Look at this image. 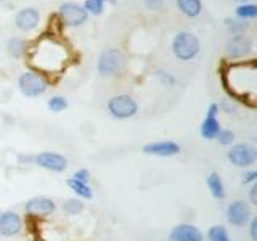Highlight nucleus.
Wrapping results in <instances>:
<instances>
[{"mask_svg": "<svg viewBox=\"0 0 257 241\" xmlns=\"http://www.w3.org/2000/svg\"><path fill=\"white\" fill-rule=\"evenodd\" d=\"M201 50L199 39L188 31H182L179 34H175L172 40V52L175 55V58H179L180 61H190L195 56H198Z\"/></svg>", "mask_w": 257, "mask_h": 241, "instance_id": "f257e3e1", "label": "nucleus"}, {"mask_svg": "<svg viewBox=\"0 0 257 241\" xmlns=\"http://www.w3.org/2000/svg\"><path fill=\"white\" fill-rule=\"evenodd\" d=\"M124 55L117 48H108L98 55L96 61V69L103 77H112L119 74L124 68Z\"/></svg>", "mask_w": 257, "mask_h": 241, "instance_id": "f03ea898", "label": "nucleus"}, {"mask_svg": "<svg viewBox=\"0 0 257 241\" xmlns=\"http://www.w3.org/2000/svg\"><path fill=\"white\" fill-rule=\"evenodd\" d=\"M18 87H20V92L24 96L36 98V96L45 93L48 87V80L45 79L44 74H40V72L28 71V72H23L18 77Z\"/></svg>", "mask_w": 257, "mask_h": 241, "instance_id": "7ed1b4c3", "label": "nucleus"}, {"mask_svg": "<svg viewBox=\"0 0 257 241\" xmlns=\"http://www.w3.org/2000/svg\"><path fill=\"white\" fill-rule=\"evenodd\" d=\"M108 111L112 117L116 119H128L134 117L139 111V103L135 101L134 96L127 93H120L109 98L108 101Z\"/></svg>", "mask_w": 257, "mask_h": 241, "instance_id": "20e7f679", "label": "nucleus"}, {"mask_svg": "<svg viewBox=\"0 0 257 241\" xmlns=\"http://www.w3.org/2000/svg\"><path fill=\"white\" fill-rule=\"evenodd\" d=\"M227 158L236 167H251L257 159V151L249 143H238L228 150Z\"/></svg>", "mask_w": 257, "mask_h": 241, "instance_id": "39448f33", "label": "nucleus"}, {"mask_svg": "<svg viewBox=\"0 0 257 241\" xmlns=\"http://www.w3.org/2000/svg\"><path fill=\"white\" fill-rule=\"evenodd\" d=\"M58 15L66 26H72V28L82 26L88 18V13L85 12V8L79 4H74V2L61 4L58 8Z\"/></svg>", "mask_w": 257, "mask_h": 241, "instance_id": "423d86ee", "label": "nucleus"}, {"mask_svg": "<svg viewBox=\"0 0 257 241\" xmlns=\"http://www.w3.org/2000/svg\"><path fill=\"white\" fill-rule=\"evenodd\" d=\"M251 52H252V40L244 34H235L228 39L227 45H225V53H227L230 60L246 58Z\"/></svg>", "mask_w": 257, "mask_h": 241, "instance_id": "0eeeda50", "label": "nucleus"}, {"mask_svg": "<svg viewBox=\"0 0 257 241\" xmlns=\"http://www.w3.org/2000/svg\"><path fill=\"white\" fill-rule=\"evenodd\" d=\"M32 163L45 169V171H52V172H63L68 167V159L58 155V153H52V151H44L40 155H36L32 158Z\"/></svg>", "mask_w": 257, "mask_h": 241, "instance_id": "6e6552de", "label": "nucleus"}, {"mask_svg": "<svg viewBox=\"0 0 257 241\" xmlns=\"http://www.w3.org/2000/svg\"><path fill=\"white\" fill-rule=\"evenodd\" d=\"M56 204L52 198H47V196H36V198H31L26 204H24V211L31 215H36V217H48L55 212Z\"/></svg>", "mask_w": 257, "mask_h": 241, "instance_id": "1a4fd4ad", "label": "nucleus"}, {"mask_svg": "<svg viewBox=\"0 0 257 241\" xmlns=\"http://www.w3.org/2000/svg\"><path fill=\"white\" fill-rule=\"evenodd\" d=\"M251 219H252L251 207H249L247 203H244V201H233V203L227 207V220L231 225H235V227L246 225Z\"/></svg>", "mask_w": 257, "mask_h": 241, "instance_id": "9d476101", "label": "nucleus"}, {"mask_svg": "<svg viewBox=\"0 0 257 241\" xmlns=\"http://www.w3.org/2000/svg\"><path fill=\"white\" fill-rule=\"evenodd\" d=\"M40 23V13L36 8H21V10L15 15V26L23 32L34 31Z\"/></svg>", "mask_w": 257, "mask_h": 241, "instance_id": "9b49d317", "label": "nucleus"}, {"mask_svg": "<svg viewBox=\"0 0 257 241\" xmlns=\"http://www.w3.org/2000/svg\"><path fill=\"white\" fill-rule=\"evenodd\" d=\"M145 155H151V156H161V158H167V156H175L180 153V145L171 142V140H164V142H153L143 147Z\"/></svg>", "mask_w": 257, "mask_h": 241, "instance_id": "f8f14e48", "label": "nucleus"}, {"mask_svg": "<svg viewBox=\"0 0 257 241\" xmlns=\"http://www.w3.org/2000/svg\"><path fill=\"white\" fill-rule=\"evenodd\" d=\"M169 239L171 241H203V233L198 227L191 223H180L169 233Z\"/></svg>", "mask_w": 257, "mask_h": 241, "instance_id": "ddd939ff", "label": "nucleus"}, {"mask_svg": "<svg viewBox=\"0 0 257 241\" xmlns=\"http://www.w3.org/2000/svg\"><path fill=\"white\" fill-rule=\"evenodd\" d=\"M21 228H23L21 217L16 212L7 211V212L0 214V235L15 236L21 231Z\"/></svg>", "mask_w": 257, "mask_h": 241, "instance_id": "4468645a", "label": "nucleus"}, {"mask_svg": "<svg viewBox=\"0 0 257 241\" xmlns=\"http://www.w3.org/2000/svg\"><path fill=\"white\" fill-rule=\"evenodd\" d=\"M220 123L217 117H212V116H206L203 124H201V137L206 140H212L217 137V134L220 132Z\"/></svg>", "mask_w": 257, "mask_h": 241, "instance_id": "2eb2a0df", "label": "nucleus"}, {"mask_svg": "<svg viewBox=\"0 0 257 241\" xmlns=\"http://www.w3.org/2000/svg\"><path fill=\"white\" fill-rule=\"evenodd\" d=\"M177 8L188 18H196L203 12V2L201 0H177Z\"/></svg>", "mask_w": 257, "mask_h": 241, "instance_id": "dca6fc26", "label": "nucleus"}, {"mask_svg": "<svg viewBox=\"0 0 257 241\" xmlns=\"http://www.w3.org/2000/svg\"><path fill=\"white\" fill-rule=\"evenodd\" d=\"M207 187L211 190L212 196L217 199H223L225 198V187H223V182L220 179V175L217 172H211L207 177Z\"/></svg>", "mask_w": 257, "mask_h": 241, "instance_id": "f3484780", "label": "nucleus"}, {"mask_svg": "<svg viewBox=\"0 0 257 241\" xmlns=\"http://www.w3.org/2000/svg\"><path fill=\"white\" fill-rule=\"evenodd\" d=\"M7 50L12 56H15V58H21V56L28 50V44H26V40H23L20 37H13V39L8 40Z\"/></svg>", "mask_w": 257, "mask_h": 241, "instance_id": "a211bd4d", "label": "nucleus"}, {"mask_svg": "<svg viewBox=\"0 0 257 241\" xmlns=\"http://www.w3.org/2000/svg\"><path fill=\"white\" fill-rule=\"evenodd\" d=\"M68 187L76 193L77 196L80 198H84V199H90L93 196V193H92V188L88 187L87 183L84 182H79V180H74V179H69L68 182Z\"/></svg>", "mask_w": 257, "mask_h": 241, "instance_id": "6ab92c4d", "label": "nucleus"}, {"mask_svg": "<svg viewBox=\"0 0 257 241\" xmlns=\"http://www.w3.org/2000/svg\"><path fill=\"white\" fill-rule=\"evenodd\" d=\"M235 15L238 20H252L257 16V7L254 4H241L235 10Z\"/></svg>", "mask_w": 257, "mask_h": 241, "instance_id": "aec40b11", "label": "nucleus"}, {"mask_svg": "<svg viewBox=\"0 0 257 241\" xmlns=\"http://www.w3.org/2000/svg\"><path fill=\"white\" fill-rule=\"evenodd\" d=\"M63 211L68 215H77L84 211V203L77 198H71L66 203H63Z\"/></svg>", "mask_w": 257, "mask_h": 241, "instance_id": "412c9836", "label": "nucleus"}, {"mask_svg": "<svg viewBox=\"0 0 257 241\" xmlns=\"http://www.w3.org/2000/svg\"><path fill=\"white\" fill-rule=\"evenodd\" d=\"M207 238L209 241H231L227 230H225V227H222V225H214V227L209 228Z\"/></svg>", "mask_w": 257, "mask_h": 241, "instance_id": "4be33fe9", "label": "nucleus"}, {"mask_svg": "<svg viewBox=\"0 0 257 241\" xmlns=\"http://www.w3.org/2000/svg\"><path fill=\"white\" fill-rule=\"evenodd\" d=\"M47 106L50 111L53 112H61L68 108V100L64 98V96H60V95H56V96H52L50 100H48L47 103Z\"/></svg>", "mask_w": 257, "mask_h": 241, "instance_id": "5701e85b", "label": "nucleus"}, {"mask_svg": "<svg viewBox=\"0 0 257 241\" xmlns=\"http://www.w3.org/2000/svg\"><path fill=\"white\" fill-rule=\"evenodd\" d=\"M104 4H106V0H85L82 7L90 15H101L104 10Z\"/></svg>", "mask_w": 257, "mask_h": 241, "instance_id": "b1692460", "label": "nucleus"}, {"mask_svg": "<svg viewBox=\"0 0 257 241\" xmlns=\"http://www.w3.org/2000/svg\"><path fill=\"white\" fill-rule=\"evenodd\" d=\"M225 24H227V28L230 32L233 34H243V32L249 28V23L244 21V20H225Z\"/></svg>", "mask_w": 257, "mask_h": 241, "instance_id": "393cba45", "label": "nucleus"}, {"mask_svg": "<svg viewBox=\"0 0 257 241\" xmlns=\"http://www.w3.org/2000/svg\"><path fill=\"white\" fill-rule=\"evenodd\" d=\"M215 140L219 142L220 145H225V147H228V145H231L233 140H235V134H233L231 131H228V129H220V132L217 134Z\"/></svg>", "mask_w": 257, "mask_h": 241, "instance_id": "a878e982", "label": "nucleus"}, {"mask_svg": "<svg viewBox=\"0 0 257 241\" xmlns=\"http://www.w3.org/2000/svg\"><path fill=\"white\" fill-rule=\"evenodd\" d=\"M158 77L161 79V82L166 87H172L175 84V79L169 74V72H163V71H158Z\"/></svg>", "mask_w": 257, "mask_h": 241, "instance_id": "bb28decb", "label": "nucleus"}, {"mask_svg": "<svg viewBox=\"0 0 257 241\" xmlns=\"http://www.w3.org/2000/svg\"><path fill=\"white\" fill-rule=\"evenodd\" d=\"M88 177H90V174H88L87 169H79V171H76L74 174H72V179L79 180V182H84V183L88 182Z\"/></svg>", "mask_w": 257, "mask_h": 241, "instance_id": "cd10ccee", "label": "nucleus"}, {"mask_svg": "<svg viewBox=\"0 0 257 241\" xmlns=\"http://www.w3.org/2000/svg\"><path fill=\"white\" fill-rule=\"evenodd\" d=\"M164 4V0H145V5H147L150 10H158Z\"/></svg>", "mask_w": 257, "mask_h": 241, "instance_id": "c85d7f7f", "label": "nucleus"}, {"mask_svg": "<svg viewBox=\"0 0 257 241\" xmlns=\"http://www.w3.org/2000/svg\"><path fill=\"white\" fill-rule=\"evenodd\" d=\"M255 179H257V172L255 171H247V172H244L243 174V183H251V182H255Z\"/></svg>", "mask_w": 257, "mask_h": 241, "instance_id": "c756f323", "label": "nucleus"}, {"mask_svg": "<svg viewBox=\"0 0 257 241\" xmlns=\"http://www.w3.org/2000/svg\"><path fill=\"white\" fill-rule=\"evenodd\" d=\"M249 231H251L252 241H257V219H251V227H249Z\"/></svg>", "mask_w": 257, "mask_h": 241, "instance_id": "7c9ffc66", "label": "nucleus"}, {"mask_svg": "<svg viewBox=\"0 0 257 241\" xmlns=\"http://www.w3.org/2000/svg\"><path fill=\"white\" fill-rule=\"evenodd\" d=\"M249 199H251V204H257V185L254 183L251 190H249Z\"/></svg>", "mask_w": 257, "mask_h": 241, "instance_id": "2f4dec72", "label": "nucleus"}, {"mask_svg": "<svg viewBox=\"0 0 257 241\" xmlns=\"http://www.w3.org/2000/svg\"><path fill=\"white\" fill-rule=\"evenodd\" d=\"M236 2H241V4H246L247 0H236Z\"/></svg>", "mask_w": 257, "mask_h": 241, "instance_id": "473e14b6", "label": "nucleus"}, {"mask_svg": "<svg viewBox=\"0 0 257 241\" xmlns=\"http://www.w3.org/2000/svg\"><path fill=\"white\" fill-rule=\"evenodd\" d=\"M0 2H5V0H0Z\"/></svg>", "mask_w": 257, "mask_h": 241, "instance_id": "72a5a7b5", "label": "nucleus"}, {"mask_svg": "<svg viewBox=\"0 0 257 241\" xmlns=\"http://www.w3.org/2000/svg\"><path fill=\"white\" fill-rule=\"evenodd\" d=\"M0 214H2V212H0Z\"/></svg>", "mask_w": 257, "mask_h": 241, "instance_id": "f704fd0d", "label": "nucleus"}]
</instances>
